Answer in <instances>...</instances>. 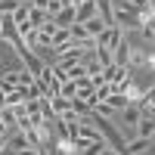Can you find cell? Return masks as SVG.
Listing matches in <instances>:
<instances>
[{
	"instance_id": "cell-29",
	"label": "cell",
	"mask_w": 155,
	"mask_h": 155,
	"mask_svg": "<svg viewBox=\"0 0 155 155\" xmlns=\"http://www.w3.org/2000/svg\"><path fill=\"white\" fill-rule=\"evenodd\" d=\"M19 3H31V0H19Z\"/></svg>"
},
{
	"instance_id": "cell-12",
	"label": "cell",
	"mask_w": 155,
	"mask_h": 155,
	"mask_svg": "<svg viewBox=\"0 0 155 155\" xmlns=\"http://www.w3.org/2000/svg\"><path fill=\"white\" fill-rule=\"evenodd\" d=\"M93 59L99 62L102 68H109V65H115V56H112V50H102V47H96V50H93Z\"/></svg>"
},
{
	"instance_id": "cell-11",
	"label": "cell",
	"mask_w": 155,
	"mask_h": 155,
	"mask_svg": "<svg viewBox=\"0 0 155 155\" xmlns=\"http://www.w3.org/2000/svg\"><path fill=\"white\" fill-rule=\"evenodd\" d=\"M84 28H87V34L90 37H99V31L106 28V22H102V16H93V19H87V22H81Z\"/></svg>"
},
{
	"instance_id": "cell-30",
	"label": "cell",
	"mask_w": 155,
	"mask_h": 155,
	"mask_svg": "<svg viewBox=\"0 0 155 155\" xmlns=\"http://www.w3.org/2000/svg\"><path fill=\"white\" fill-rule=\"evenodd\" d=\"M149 3H155V0H149Z\"/></svg>"
},
{
	"instance_id": "cell-18",
	"label": "cell",
	"mask_w": 155,
	"mask_h": 155,
	"mask_svg": "<svg viewBox=\"0 0 155 155\" xmlns=\"http://www.w3.org/2000/svg\"><path fill=\"white\" fill-rule=\"evenodd\" d=\"M59 96H65V99H74L78 96V84L71 81V78H68L65 84H59Z\"/></svg>"
},
{
	"instance_id": "cell-22",
	"label": "cell",
	"mask_w": 155,
	"mask_h": 155,
	"mask_svg": "<svg viewBox=\"0 0 155 155\" xmlns=\"http://www.w3.org/2000/svg\"><path fill=\"white\" fill-rule=\"evenodd\" d=\"M140 106H155V84L149 90H143V102H140Z\"/></svg>"
},
{
	"instance_id": "cell-14",
	"label": "cell",
	"mask_w": 155,
	"mask_h": 155,
	"mask_svg": "<svg viewBox=\"0 0 155 155\" xmlns=\"http://www.w3.org/2000/svg\"><path fill=\"white\" fill-rule=\"evenodd\" d=\"M68 41H71V31H68V28H59V25H56V31H53V50L65 47Z\"/></svg>"
},
{
	"instance_id": "cell-28",
	"label": "cell",
	"mask_w": 155,
	"mask_h": 155,
	"mask_svg": "<svg viewBox=\"0 0 155 155\" xmlns=\"http://www.w3.org/2000/svg\"><path fill=\"white\" fill-rule=\"evenodd\" d=\"M74 3H90V0H74Z\"/></svg>"
},
{
	"instance_id": "cell-19",
	"label": "cell",
	"mask_w": 155,
	"mask_h": 155,
	"mask_svg": "<svg viewBox=\"0 0 155 155\" xmlns=\"http://www.w3.org/2000/svg\"><path fill=\"white\" fill-rule=\"evenodd\" d=\"M25 115H28V118H41V99H25Z\"/></svg>"
},
{
	"instance_id": "cell-24",
	"label": "cell",
	"mask_w": 155,
	"mask_h": 155,
	"mask_svg": "<svg viewBox=\"0 0 155 155\" xmlns=\"http://www.w3.org/2000/svg\"><path fill=\"white\" fill-rule=\"evenodd\" d=\"M16 155H41V149H37V146H25V149L16 152Z\"/></svg>"
},
{
	"instance_id": "cell-1",
	"label": "cell",
	"mask_w": 155,
	"mask_h": 155,
	"mask_svg": "<svg viewBox=\"0 0 155 155\" xmlns=\"http://www.w3.org/2000/svg\"><path fill=\"white\" fill-rule=\"evenodd\" d=\"M124 41V31L118 28V25H106V28L99 31V37H96V47H102V50H115Z\"/></svg>"
},
{
	"instance_id": "cell-26",
	"label": "cell",
	"mask_w": 155,
	"mask_h": 155,
	"mask_svg": "<svg viewBox=\"0 0 155 155\" xmlns=\"http://www.w3.org/2000/svg\"><path fill=\"white\" fill-rule=\"evenodd\" d=\"M99 155H121V152H118V149H112V146H106V149H102Z\"/></svg>"
},
{
	"instance_id": "cell-9",
	"label": "cell",
	"mask_w": 155,
	"mask_h": 155,
	"mask_svg": "<svg viewBox=\"0 0 155 155\" xmlns=\"http://www.w3.org/2000/svg\"><path fill=\"white\" fill-rule=\"evenodd\" d=\"M28 22H31V28H41V25L50 22V16H47V9H34V6L28 3Z\"/></svg>"
},
{
	"instance_id": "cell-20",
	"label": "cell",
	"mask_w": 155,
	"mask_h": 155,
	"mask_svg": "<svg viewBox=\"0 0 155 155\" xmlns=\"http://www.w3.org/2000/svg\"><path fill=\"white\" fill-rule=\"evenodd\" d=\"M19 6H22L19 0H0V12H3V16H12Z\"/></svg>"
},
{
	"instance_id": "cell-10",
	"label": "cell",
	"mask_w": 155,
	"mask_h": 155,
	"mask_svg": "<svg viewBox=\"0 0 155 155\" xmlns=\"http://www.w3.org/2000/svg\"><path fill=\"white\" fill-rule=\"evenodd\" d=\"M106 102H109V106H112L115 112H121L124 106H130V99H127V93H121V90H112V93H109V99H106Z\"/></svg>"
},
{
	"instance_id": "cell-3",
	"label": "cell",
	"mask_w": 155,
	"mask_h": 155,
	"mask_svg": "<svg viewBox=\"0 0 155 155\" xmlns=\"http://www.w3.org/2000/svg\"><path fill=\"white\" fill-rule=\"evenodd\" d=\"M93 16H99L96 0H90V3H74V22H87V19H93Z\"/></svg>"
},
{
	"instance_id": "cell-21",
	"label": "cell",
	"mask_w": 155,
	"mask_h": 155,
	"mask_svg": "<svg viewBox=\"0 0 155 155\" xmlns=\"http://www.w3.org/2000/svg\"><path fill=\"white\" fill-rule=\"evenodd\" d=\"M124 6L134 9V12H146L149 9V0H124Z\"/></svg>"
},
{
	"instance_id": "cell-13",
	"label": "cell",
	"mask_w": 155,
	"mask_h": 155,
	"mask_svg": "<svg viewBox=\"0 0 155 155\" xmlns=\"http://www.w3.org/2000/svg\"><path fill=\"white\" fill-rule=\"evenodd\" d=\"M96 9H99V16H102L106 25H115V22H112V9H115L112 0H96Z\"/></svg>"
},
{
	"instance_id": "cell-23",
	"label": "cell",
	"mask_w": 155,
	"mask_h": 155,
	"mask_svg": "<svg viewBox=\"0 0 155 155\" xmlns=\"http://www.w3.org/2000/svg\"><path fill=\"white\" fill-rule=\"evenodd\" d=\"M62 6H65V3H62V0H50V3H47V16L53 19V16H56V12H59Z\"/></svg>"
},
{
	"instance_id": "cell-27",
	"label": "cell",
	"mask_w": 155,
	"mask_h": 155,
	"mask_svg": "<svg viewBox=\"0 0 155 155\" xmlns=\"http://www.w3.org/2000/svg\"><path fill=\"white\" fill-rule=\"evenodd\" d=\"M0 137H9V127H6L3 121H0Z\"/></svg>"
},
{
	"instance_id": "cell-25",
	"label": "cell",
	"mask_w": 155,
	"mask_h": 155,
	"mask_svg": "<svg viewBox=\"0 0 155 155\" xmlns=\"http://www.w3.org/2000/svg\"><path fill=\"white\" fill-rule=\"evenodd\" d=\"M47 3H50V0H31V6H34V9H47Z\"/></svg>"
},
{
	"instance_id": "cell-16",
	"label": "cell",
	"mask_w": 155,
	"mask_h": 155,
	"mask_svg": "<svg viewBox=\"0 0 155 155\" xmlns=\"http://www.w3.org/2000/svg\"><path fill=\"white\" fill-rule=\"evenodd\" d=\"M93 115H96V118H115V115H118V112H115L112 106H109V102H96V106H93Z\"/></svg>"
},
{
	"instance_id": "cell-2",
	"label": "cell",
	"mask_w": 155,
	"mask_h": 155,
	"mask_svg": "<svg viewBox=\"0 0 155 155\" xmlns=\"http://www.w3.org/2000/svg\"><path fill=\"white\" fill-rule=\"evenodd\" d=\"M146 149H152V140L149 137H130V140H127V143H124V152L127 155H146Z\"/></svg>"
},
{
	"instance_id": "cell-8",
	"label": "cell",
	"mask_w": 155,
	"mask_h": 155,
	"mask_svg": "<svg viewBox=\"0 0 155 155\" xmlns=\"http://www.w3.org/2000/svg\"><path fill=\"white\" fill-rule=\"evenodd\" d=\"M127 65H149V53L143 47H130V53H127Z\"/></svg>"
},
{
	"instance_id": "cell-5",
	"label": "cell",
	"mask_w": 155,
	"mask_h": 155,
	"mask_svg": "<svg viewBox=\"0 0 155 155\" xmlns=\"http://www.w3.org/2000/svg\"><path fill=\"white\" fill-rule=\"evenodd\" d=\"M134 134L137 137H155V118H149V115H143V118H140L137 124H134Z\"/></svg>"
},
{
	"instance_id": "cell-31",
	"label": "cell",
	"mask_w": 155,
	"mask_h": 155,
	"mask_svg": "<svg viewBox=\"0 0 155 155\" xmlns=\"http://www.w3.org/2000/svg\"><path fill=\"white\" fill-rule=\"evenodd\" d=\"M152 143H155V137H152Z\"/></svg>"
},
{
	"instance_id": "cell-15",
	"label": "cell",
	"mask_w": 155,
	"mask_h": 155,
	"mask_svg": "<svg viewBox=\"0 0 155 155\" xmlns=\"http://www.w3.org/2000/svg\"><path fill=\"white\" fill-rule=\"evenodd\" d=\"M127 53H130V44H118V47H115L112 50V56H115V65H127Z\"/></svg>"
},
{
	"instance_id": "cell-6",
	"label": "cell",
	"mask_w": 155,
	"mask_h": 155,
	"mask_svg": "<svg viewBox=\"0 0 155 155\" xmlns=\"http://www.w3.org/2000/svg\"><path fill=\"white\" fill-rule=\"evenodd\" d=\"M50 109H53L56 118H62V115L71 112V99H65V96H53V99H50Z\"/></svg>"
},
{
	"instance_id": "cell-4",
	"label": "cell",
	"mask_w": 155,
	"mask_h": 155,
	"mask_svg": "<svg viewBox=\"0 0 155 155\" xmlns=\"http://www.w3.org/2000/svg\"><path fill=\"white\" fill-rule=\"evenodd\" d=\"M118 118H121V124H137L140 118H143V109H140V106H134V102H130V106H124L121 112H118Z\"/></svg>"
},
{
	"instance_id": "cell-17",
	"label": "cell",
	"mask_w": 155,
	"mask_h": 155,
	"mask_svg": "<svg viewBox=\"0 0 155 155\" xmlns=\"http://www.w3.org/2000/svg\"><path fill=\"white\" fill-rule=\"evenodd\" d=\"M68 31H71V41H74V44H81V41H87V37H90V34H87V28H84L81 22L68 25Z\"/></svg>"
},
{
	"instance_id": "cell-7",
	"label": "cell",
	"mask_w": 155,
	"mask_h": 155,
	"mask_svg": "<svg viewBox=\"0 0 155 155\" xmlns=\"http://www.w3.org/2000/svg\"><path fill=\"white\" fill-rule=\"evenodd\" d=\"M53 22L59 25V28H68V25H74V6H62L56 16H53Z\"/></svg>"
}]
</instances>
